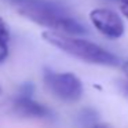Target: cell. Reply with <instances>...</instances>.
I'll return each instance as SVG.
<instances>
[{
	"instance_id": "obj_1",
	"label": "cell",
	"mask_w": 128,
	"mask_h": 128,
	"mask_svg": "<svg viewBox=\"0 0 128 128\" xmlns=\"http://www.w3.org/2000/svg\"><path fill=\"white\" fill-rule=\"evenodd\" d=\"M22 17L56 33L84 34L87 28L70 17L69 10L56 0H8Z\"/></svg>"
},
{
	"instance_id": "obj_2",
	"label": "cell",
	"mask_w": 128,
	"mask_h": 128,
	"mask_svg": "<svg viewBox=\"0 0 128 128\" xmlns=\"http://www.w3.org/2000/svg\"><path fill=\"white\" fill-rule=\"evenodd\" d=\"M43 39L64 52L88 64L105 66H117L120 64V59L113 52L88 40L56 32H46L43 33Z\"/></svg>"
},
{
	"instance_id": "obj_12",
	"label": "cell",
	"mask_w": 128,
	"mask_h": 128,
	"mask_svg": "<svg viewBox=\"0 0 128 128\" xmlns=\"http://www.w3.org/2000/svg\"><path fill=\"white\" fill-rule=\"evenodd\" d=\"M120 2H121V3H122V2H128V0H120Z\"/></svg>"
},
{
	"instance_id": "obj_7",
	"label": "cell",
	"mask_w": 128,
	"mask_h": 128,
	"mask_svg": "<svg viewBox=\"0 0 128 128\" xmlns=\"http://www.w3.org/2000/svg\"><path fill=\"white\" fill-rule=\"evenodd\" d=\"M80 121L84 127H90L91 124L94 122H98V116H96V112L92 110V109H84L81 112V116H80Z\"/></svg>"
},
{
	"instance_id": "obj_9",
	"label": "cell",
	"mask_w": 128,
	"mask_h": 128,
	"mask_svg": "<svg viewBox=\"0 0 128 128\" xmlns=\"http://www.w3.org/2000/svg\"><path fill=\"white\" fill-rule=\"evenodd\" d=\"M87 128H112L109 124H105V122H94V124H91L90 127H87Z\"/></svg>"
},
{
	"instance_id": "obj_8",
	"label": "cell",
	"mask_w": 128,
	"mask_h": 128,
	"mask_svg": "<svg viewBox=\"0 0 128 128\" xmlns=\"http://www.w3.org/2000/svg\"><path fill=\"white\" fill-rule=\"evenodd\" d=\"M120 10H121V12L124 14V17L128 20V2H122V3H120Z\"/></svg>"
},
{
	"instance_id": "obj_13",
	"label": "cell",
	"mask_w": 128,
	"mask_h": 128,
	"mask_svg": "<svg viewBox=\"0 0 128 128\" xmlns=\"http://www.w3.org/2000/svg\"><path fill=\"white\" fill-rule=\"evenodd\" d=\"M0 94H2V88H0Z\"/></svg>"
},
{
	"instance_id": "obj_11",
	"label": "cell",
	"mask_w": 128,
	"mask_h": 128,
	"mask_svg": "<svg viewBox=\"0 0 128 128\" xmlns=\"http://www.w3.org/2000/svg\"><path fill=\"white\" fill-rule=\"evenodd\" d=\"M122 72H124V74L127 76V78H128V59L124 62V65H122Z\"/></svg>"
},
{
	"instance_id": "obj_6",
	"label": "cell",
	"mask_w": 128,
	"mask_h": 128,
	"mask_svg": "<svg viewBox=\"0 0 128 128\" xmlns=\"http://www.w3.org/2000/svg\"><path fill=\"white\" fill-rule=\"evenodd\" d=\"M8 42H10V30L6 25L4 20L0 17V64L4 62L8 56Z\"/></svg>"
},
{
	"instance_id": "obj_10",
	"label": "cell",
	"mask_w": 128,
	"mask_h": 128,
	"mask_svg": "<svg viewBox=\"0 0 128 128\" xmlns=\"http://www.w3.org/2000/svg\"><path fill=\"white\" fill-rule=\"evenodd\" d=\"M120 88H121L122 94H124L125 96L128 98V81H124V83H121V84H120Z\"/></svg>"
},
{
	"instance_id": "obj_3",
	"label": "cell",
	"mask_w": 128,
	"mask_h": 128,
	"mask_svg": "<svg viewBox=\"0 0 128 128\" xmlns=\"http://www.w3.org/2000/svg\"><path fill=\"white\" fill-rule=\"evenodd\" d=\"M44 84L54 96L64 102L73 103L83 96V84L73 73H58L46 69Z\"/></svg>"
},
{
	"instance_id": "obj_4",
	"label": "cell",
	"mask_w": 128,
	"mask_h": 128,
	"mask_svg": "<svg viewBox=\"0 0 128 128\" xmlns=\"http://www.w3.org/2000/svg\"><path fill=\"white\" fill-rule=\"evenodd\" d=\"M34 86L32 83H25L20 87L14 100H12V112L22 118H36L47 120L52 117V112L46 105L37 102L33 98Z\"/></svg>"
},
{
	"instance_id": "obj_5",
	"label": "cell",
	"mask_w": 128,
	"mask_h": 128,
	"mask_svg": "<svg viewBox=\"0 0 128 128\" xmlns=\"http://www.w3.org/2000/svg\"><path fill=\"white\" fill-rule=\"evenodd\" d=\"M92 25L108 39H118L124 33V24L117 12L108 8H96L90 12Z\"/></svg>"
}]
</instances>
